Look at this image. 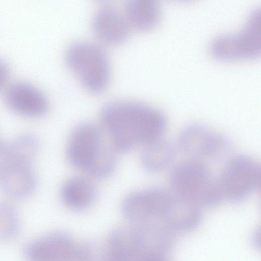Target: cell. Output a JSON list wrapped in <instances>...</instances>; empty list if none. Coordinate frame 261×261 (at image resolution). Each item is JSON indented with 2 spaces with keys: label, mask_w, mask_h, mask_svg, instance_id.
<instances>
[{
  "label": "cell",
  "mask_w": 261,
  "mask_h": 261,
  "mask_svg": "<svg viewBox=\"0 0 261 261\" xmlns=\"http://www.w3.org/2000/svg\"><path fill=\"white\" fill-rule=\"evenodd\" d=\"M102 128L116 153H125L163 139L167 128L163 114L139 101L116 100L101 109Z\"/></svg>",
  "instance_id": "1"
},
{
  "label": "cell",
  "mask_w": 261,
  "mask_h": 261,
  "mask_svg": "<svg viewBox=\"0 0 261 261\" xmlns=\"http://www.w3.org/2000/svg\"><path fill=\"white\" fill-rule=\"evenodd\" d=\"M116 152L107 144L102 130L91 123H83L71 132L67 144L66 155L74 167L96 178H103L114 171Z\"/></svg>",
  "instance_id": "2"
},
{
  "label": "cell",
  "mask_w": 261,
  "mask_h": 261,
  "mask_svg": "<svg viewBox=\"0 0 261 261\" xmlns=\"http://www.w3.org/2000/svg\"><path fill=\"white\" fill-rule=\"evenodd\" d=\"M169 180L175 195L200 207L215 206L223 197L219 181L214 180L207 166L197 159L178 164L172 171Z\"/></svg>",
  "instance_id": "3"
},
{
  "label": "cell",
  "mask_w": 261,
  "mask_h": 261,
  "mask_svg": "<svg viewBox=\"0 0 261 261\" xmlns=\"http://www.w3.org/2000/svg\"><path fill=\"white\" fill-rule=\"evenodd\" d=\"M65 61L87 90L98 94L107 88L110 80V65L100 47L89 42H74L67 49Z\"/></svg>",
  "instance_id": "4"
},
{
  "label": "cell",
  "mask_w": 261,
  "mask_h": 261,
  "mask_svg": "<svg viewBox=\"0 0 261 261\" xmlns=\"http://www.w3.org/2000/svg\"><path fill=\"white\" fill-rule=\"evenodd\" d=\"M259 10L249 16L240 32L218 37L212 42L211 51L217 59L229 61L252 59L261 52V22Z\"/></svg>",
  "instance_id": "5"
},
{
  "label": "cell",
  "mask_w": 261,
  "mask_h": 261,
  "mask_svg": "<svg viewBox=\"0 0 261 261\" xmlns=\"http://www.w3.org/2000/svg\"><path fill=\"white\" fill-rule=\"evenodd\" d=\"M260 172V164L251 157L239 155L232 158L219 181L223 197L234 202L247 198L259 188Z\"/></svg>",
  "instance_id": "6"
},
{
  "label": "cell",
  "mask_w": 261,
  "mask_h": 261,
  "mask_svg": "<svg viewBox=\"0 0 261 261\" xmlns=\"http://www.w3.org/2000/svg\"><path fill=\"white\" fill-rule=\"evenodd\" d=\"M25 254L34 261L85 260L91 255V248L68 234L53 233L30 243Z\"/></svg>",
  "instance_id": "7"
},
{
  "label": "cell",
  "mask_w": 261,
  "mask_h": 261,
  "mask_svg": "<svg viewBox=\"0 0 261 261\" xmlns=\"http://www.w3.org/2000/svg\"><path fill=\"white\" fill-rule=\"evenodd\" d=\"M178 147L190 156L221 160L230 152L231 143L221 134L206 126L193 124L185 128L178 140Z\"/></svg>",
  "instance_id": "8"
},
{
  "label": "cell",
  "mask_w": 261,
  "mask_h": 261,
  "mask_svg": "<svg viewBox=\"0 0 261 261\" xmlns=\"http://www.w3.org/2000/svg\"><path fill=\"white\" fill-rule=\"evenodd\" d=\"M172 195L165 189L151 188L128 194L123 200V215L132 223H140L162 219Z\"/></svg>",
  "instance_id": "9"
},
{
  "label": "cell",
  "mask_w": 261,
  "mask_h": 261,
  "mask_svg": "<svg viewBox=\"0 0 261 261\" xmlns=\"http://www.w3.org/2000/svg\"><path fill=\"white\" fill-rule=\"evenodd\" d=\"M4 99L12 111L27 117H41L49 108L45 95L33 85L24 82L10 86L6 91Z\"/></svg>",
  "instance_id": "10"
},
{
  "label": "cell",
  "mask_w": 261,
  "mask_h": 261,
  "mask_svg": "<svg viewBox=\"0 0 261 261\" xmlns=\"http://www.w3.org/2000/svg\"><path fill=\"white\" fill-rule=\"evenodd\" d=\"M130 25L125 16L113 7H105L96 12L92 29L96 38L109 45H118L129 36Z\"/></svg>",
  "instance_id": "11"
},
{
  "label": "cell",
  "mask_w": 261,
  "mask_h": 261,
  "mask_svg": "<svg viewBox=\"0 0 261 261\" xmlns=\"http://www.w3.org/2000/svg\"><path fill=\"white\" fill-rule=\"evenodd\" d=\"M200 206L174 194L162 215L166 224L174 232H186L196 228L202 215Z\"/></svg>",
  "instance_id": "12"
},
{
  "label": "cell",
  "mask_w": 261,
  "mask_h": 261,
  "mask_svg": "<svg viewBox=\"0 0 261 261\" xmlns=\"http://www.w3.org/2000/svg\"><path fill=\"white\" fill-rule=\"evenodd\" d=\"M30 165L12 164L0 167V188L6 194L21 198L32 193L36 177Z\"/></svg>",
  "instance_id": "13"
},
{
  "label": "cell",
  "mask_w": 261,
  "mask_h": 261,
  "mask_svg": "<svg viewBox=\"0 0 261 261\" xmlns=\"http://www.w3.org/2000/svg\"><path fill=\"white\" fill-rule=\"evenodd\" d=\"M39 149L37 138L33 134L19 135L10 142L0 145V167L7 164L31 165Z\"/></svg>",
  "instance_id": "14"
},
{
  "label": "cell",
  "mask_w": 261,
  "mask_h": 261,
  "mask_svg": "<svg viewBox=\"0 0 261 261\" xmlns=\"http://www.w3.org/2000/svg\"><path fill=\"white\" fill-rule=\"evenodd\" d=\"M60 195L62 200L68 207L82 210L93 203L96 191L95 186L89 179L75 177L67 180L63 184Z\"/></svg>",
  "instance_id": "15"
},
{
  "label": "cell",
  "mask_w": 261,
  "mask_h": 261,
  "mask_svg": "<svg viewBox=\"0 0 261 261\" xmlns=\"http://www.w3.org/2000/svg\"><path fill=\"white\" fill-rule=\"evenodd\" d=\"M125 17L130 27L148 31L158 23L160 12L156 0H125Z\"/></svg>",
  "instance_id": "16"
},
{
  "label": "cell",
  "mask_w": 261,
  "mask_h": 261,
  "mask_svg": "<svg viewBox=\"0 0 261 261\" xmlns=\"http://www.w3.org/2000/svg\"><path fill=\"white\" fill-rule=\"evenodd\" d=\"M176 151L172 144L161 139L143 146L140 156L141 164L148 172L162 171L173 162Z\"/></svg>",
  "instance_id": "17"
},
{
  "label": "cell",
  "mask_w": 261,
  "mask_h": 261,
  "mask_svg": "<svg viewBox=\"0 0 261 261\" xmlns=\"http://www.w3.org/2000/svg\"><path fill=\"white\" fill-rule=\"evenodd\" d=\"M19 228V217L15 207L9 203L0 202V242L14 239Z\"/></svg>",
  "instance_id": "18"
},
{
  "label": "cell",
  "mask_w": 261,
  "mask_h": 261,
  "mask_svg": "<svg viewBox=\"0 0 261 261\" xmlns=\"http://www.w3.org/2000/svg\"><path fill=\"white\" fill-rule=\"evenodd\" d=\"M9 68L3 61L0 60V89L6 83L9 76Z\"/></svg>",
  "instance_id": "19"
},
{
  "label": "cell",
  "mask_w": 261,
  "mask_h": 261,
  "mask_svg": "<svg viewBox=\"0 0 261 261\" xmlns=\"http://www.w3.org/2000/svg\"><path fill=\"white\" fill-rule=\"evenodd\" d=\"M260 230L258 229L254 231L252 236V244L257 248L260 247Z\"/></svg>",
  "instance_id": "20"
},
{
  "label": "cell",
  "mask_w": 261,
  "mask_h": 261,
  "mask_svg": "<svg viewBox=\"0 0 261 261\" xmlns=\"http://www.w3.org/2000/svg\"><path fill=\"white\" fill-rule=\"evenodd\" d=\"M98 3L105 7H113L121 0H95Z\"/></svg>",
  "instance_id": "21"
},
{
  "label": "cell",
  "mask_w": 261,
  "mask_h": 261,
  "mask_svg": "<svg viewBox=\"0 0 261 261\" xmlns=\"http://www.w3.org/2000/svg\"><path fill=\"white\" fill-rule=\"evenodd\" d=\"M1 143H1V142H0V145L1 144Z\"/></svg>",
  "instance_id": "22"
}]
</instances>
